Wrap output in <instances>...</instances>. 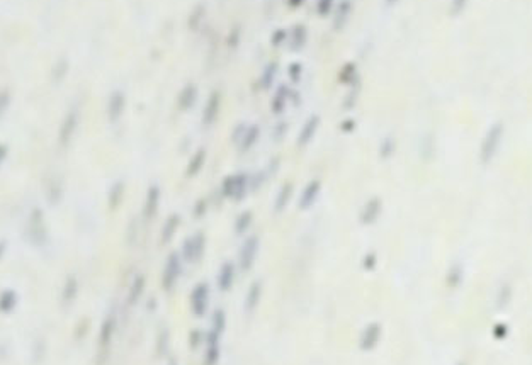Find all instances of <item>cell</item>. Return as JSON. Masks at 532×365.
Here are the masks:
<instances>
[{
	"label": "cell",
	"instance_id": "cell-6",
	"mask_svg": "<svg viewBox=\"0 0 532 365\" xmlns=\"http://www.w3.org/2000/svg\"><path fill=\"white\" fill-rule=\"evenodd\" d=\"M184 258H182L180 251H172L165 260L164 265V272H162V287L165 291H172L179 280L182 278V273H184Z\"/></svg>",
	"mask_w": 532,
	"mask_h": 365
},
{
	"label": "cell",
	"instance_id": "cell-34",
	"mask_svg": "<svg viewBox=\"0 0 532 365\" xmlns=\"http://www.w3.org/2000/svg\"><path fill=\"white\" fill-rule=\"evenodd\" d=\"M206 212H207V202L204 199H197L194 204V209H192V216H194L196 219H201V217H204Z\"/></svg>",
	"mask_w": 532,
	"mask_h": 365
},
{
	"label": "cell",
	"instance_id": "cell-30",
	"mask_svg": "<svg viewBox=\"0 0 532 365\" xmlns=\"http://www.w3.org/2000/svg\"><path fill=\"white\" fill-rule=\"evenodd\" d=\"M335 0H318L316 2V14L320 17H328L335 11Z\"/></svg>",
	"mask_w": 532,
	"mask_h": 365
},
{
	"label": "cell",
	"instance_id": "cell-33",
	"mask_svg": "<svg viewBox=\"0 0 532 365\" xmlns=\"http://www.w3.org/2000/svg\"><path fill=\"white\" fill-rule=\"evenodd\" d=\"M204 338H206V333H202L201 329H192L189 333V347L192 350H196L199 345L204 343Z\"/></svg>",
	"mask_w": 532,
	"mask_h": 365
},
{
	"label": "cell",
	"instance_id": "cell-13",
	"mask_svg": "<svg viewBox=\"0 0 532 365\" xmlns=\"http://www.w3.org/2000/svg\"><path fill=\"white\" fill-rule=\"evenodd\" d=\"M262 296H263V282L260 278H255L253 282H250L248 286L245 297H243V309H245L247 314H253L257 311V307L260 306L262 302Z\"/></svg>",
	"mask_w": 532,
	"mask_h": 365
},
{
	"label": "cell",
	"instance_id": "cell-14",
	"mask_svg": "<svg viewBox=\"0 0 532 365\" xmlns=\"http://www.w3.org/2000/svg\"><path fill=\"white\" fill-rule=\"evenodd\" d=\"M379 338H381V324L379 323H369L362 328L361 336H359V348L362 352H373L378 347Z\"/></svg>",
	"mask_w": 532,
	"mask_h": 365
},
{
	"label": "cell",
	"instance_id": "cell-26",
	"mask_svg": "<svg viewBox=\"0 0 532 365\" xmlns=\"http://www.w3.org/2000/svg\"><path fill=\"white\" fill-rule=\"evenodd\" d=\"M337 78H338V82L343 83V85H352L354 82H356V78H357L356 63H352V62L343 63L340 67V70H338Z\"/></svg>",
	"mask_w": 532,
	"mask_h": 365
},
{
	"label": "cell",
	"instance_id": "cell-38",
	"mask_svg": "<svg viewBox=\"0 0 532 365\" xmlns=\"http://www.w3.org/2000/svg\"><path fill=\"white\" fill-rule=\"evenodd\" d=\"M374 263H376V255H374V253H366L362 258V267L366 268V270H371Z\"/></svg>",
	"mask_w": 532,
	"mask_h": 365
},
{
	"label": "cell",
	"instance_id": "cell-31",
	"mask_svg": "<svg viewBox=\"0 0 532 365\" xmlns=\"http://www.w3.org/2000/svg\"><path fill=\"white\" fill-rule=\"evenodd\" d=\"M204 16H206L204 6H196L194 9H192V12L189 16V21H187V24H189V29H196L197 26H199V22L204 19Z\"/></svg>",
	"mask_w": 532,
	"mask_h": 365
},
{
	"label": "cell",
	"instance_id": "cell-37",
	"mask_svg": "<svg viewBox=\"0 0 532 365\" xmlns=\"http://www.w3.org/2000/svg\"><path fill=\"white\" fill-rule=\"evenodd\" d=\"M113 199H111V204H113V207L119 206L121 202V197H123V184H116L114 189H113Z\"/></svg>",
	"mask_w": 532,
	"mask_h": 365
},
{
	"label": "cell",
	"instance_id": "cell-23",
	"mask_svg": "<svg viewBox=\"0 0 532 365\" xmlns=\"http://www.w3.org/2000/svg\"><path fill=\"white\" fill-rule=\"evenodd\" d=\"M180 222H182V217H180V214H177V212H174V214H170L169 217H167L164 226H162V231H160L162 245H169V243L174 240L175 233L179 231V228H180Z\"/></svg>",
	"mask_w": 532,
	"mask_h": 365
},
{
	"label": "cell",
	"instance_id": "cell-7",
	"mask_svg": "<svg viewBox=\"0 0 532 365\" xmlns=\"http://www.w3.org/2000/svg\"><path fill=\"white\" fill-rule=\"evenodd\" d=\"M225 331H220L216 328H211L206 331L204 338V357H202V365H218L221 358V340Z\"/></svg>",
	"mask_w": 532,
	"mask_h": 365
},
{
	"label": "cell",
	"instance_id": "cell-22",
	"mask_svg": "<svg viewBox=\"0 0 532 365\" xmlns=\"http://www.w3.org/2000/svg\"><path fill=\"white\" fill-rule=\"evenodd\" d=\"M277 73H279V67H277V63L276 62L267 63L265 67L262 68V72L257 78L258 90H262V92L271 90L272 85H274V82H276V78H277Z\"/></svg>",
	"mask_w": 532,
	"mask_h": 365
},
{
	"label": "cell",
	"instance_id": "cell-32",
	"mask_svg": "<svg viewBox=\"0 0 532 365\" xmlns=\"http://www.w3.org/2000/svg\"><path fill=\"white\" fill-rule=\"evenodd\" d=\"M240 36H242V34H240V29H238V27L231 29L230 34H228V38H226V46H228V49H230L231 53H235L236 48L240 46Z\"/></svg>",
	"mask_w": 532,
	"mask_h": 365
},
{
	"label": "cell",
	"instance_id": "cell-29",
	"mask_svg": "<svg viewBox=\"0 0 532 365\" xmlns=\"http://www.w3.org/2000/svg\"><path fill=\"white\" fill-rule=\"evenodd\" d=\"M287 39H289V31L284 27H277L272 31L269 43H271L272 48H281V46H284V44H287Z\"/></svg>",
	"mask_w": 532,
	"mask_h": 365
},
{
	"label": "cell",
	"instance_id": "cell-10",
	"mask_svg": "<svg viewBox=\"0 0 532 365\" xmlns=\"http://www.w3.org/2000/svg\"><path fill=\"white\" fill-rule=\"evenodd\" d=\"M295 95H296V90L292 89L291 85H286V83L277 85L274 94H272V97H271V102H269L271 113L274 116L284 114L286 109L295 102Z\"/></svg>",
	"mask_w": 532,
	"mask_h": 365
},
{
	"label": "cell",
	"instance_id": "cell-11",
	"mask_svg": "<svg viewBox=\"0 0 532 365\" xmlns=\"http://www.w3.org/2000/svg\"><path fill=\"white\" fill-rule=\"evenodd\" d=\"M320 126H322V118H320V116H318V114L308 116V118L305 119V123L301 124L300 131H298V136H296L298 148H306V146L316 138L318 131H320Z\"/></svg>",
	"mask_w": 532,
	"mask_h": 365
},
{
	"label": "cell",
	"instance_id": "cell-39",
	"mask_svg": "<svg viewBox=\"0 0 532 365\" xmlns=\"http://www.w3.org/2000/svg\"><path fill=\"white\" fill-rule=\"evenodd\" d=\"M287 129H289V126H287V123H279L277 124V128L274 129V136L277 139L284 138V136L287 134Z\"/></svg>",
	"mask_w": 532,
	"mask_h": 365
},
{
	"label": "cell",
	"instance_id": "cell-16",
	"mask_svg": "<svg viewBox=\"0 0 532 365\" xmlns=\"http://www.w3.org/2000/svg\"><path fill=\"white\" fill-rule=\"evenodd\" d=\"M206 161H207V150L201 146V148H197L194 153L189 156V160H187L185 169H184L185 179H189V180L196 179V177L204 170Z\"/></svg>",
	"mask_w": 532,
	"mask_h": 365
},
{
	"label": "cell",
	"instance_id": "cell-1",
	"mask_svg": "<svg viewBox=\"0 0 532 365\" xmlns=\"http://www.w3.org/2000/svg\"><path fill=\"white\" fill-rule=\"evenodd\" d=\"M253 190L252 175L247 172H233V174L223 177L220 184L221 197L231 202H240Z\"/></svg>",
	"mask_w": 532,
	"mask_h": 365
},
{
	"label": "cell",
	"instance_id": "cell-28",
	"mask_svg": "<svg viewBox=\"0 0 532 365\" xmlns=\"http://www.w3.org/2000/svg\"><path fill=\"white\" fill-rule=\"evenodd\" d=\"M286 75H287L289 83H292V85L300 83L301 78H303V75H305V67H303L301 62H291L289 65H287Z\"/></svg>",
	"mask_w": 532,
	"mask_h": 365
},
{
	"label": "cell",
	"instance_id": "cell-36",
	"mask_svg": "<svg viewBox=\"0 0 532 365\" xmlns=\"http://www.w3.org/2000/svg\"><path fill=\"white\" fill-rule=\"evenodd\" d=\"M9 104H11V94H9V90H0V116L6 113Z\"/></svg>",
	"mask_w": 532,
	"mask_h": 365
},
{
	"label": "cell",
	"instance_id": "cell-35",
	"mask_svg": "<svg viewBox=\"0 0 532 365\" xmlns=\"http://www.w3.org/2000/svg\"><path fill=\"white\" fill-rule=\"evenodd\" d=\"M67 70H68L67 60H60V63H58L57 67H55V70H53V77H55V80H62V78L65 77V73H67Z\"/></svg>",
	"mask_w": 532,
	"mask_h": 365
},
{
	"label": "cell",
	"instance_id": "cell-9",
	"mask_svg": "<svg viewBox=\"0 0 532 365\" xmlns=\"http://www.w3.org/2000/svg\"><path fill=\"white\" fill-rule=\"evenodd\" d=\"M323 192V182L320 179H311L308 180L298 195V209L300 211H310L311 207L316 206L318 199H320Z\"/></svg>",
	"mask_w": 532,
	"mask_h": 365
},
{
	"label": "cell",
	"instance_id": "cell-3",
	"mask_svg": "<svg viewBox=\"0 0 532 365\" xmlns=\"http://www.w3.org/2000/svg\"><path fill=\"white\" fill-rule=\"evenodd\" d=\"M258 251H260V238L257 235L243 236L242 245L236 253V265L242 273H248L257 262Z\"/></svg>",
	"mask_w": 532,
	"mask_h": 365
},
{
	"label": "cell",
	"instance_id": "cell-20",
	"mask_svg": "<svg viewBox=\"0 0 532 365\" xmlns=\"http://www.w3.org/2000/svg\"><path fill=\"white\" fill-rule=\"evenodd\" d=\"M308 43V29L303 24H296L289 31V39H287V48L291 53H300L305 49Z\"/></svg>",
	"mask_w": 532,
	"mask_h": 365
},
{
	"label": "cell",
	"instance_id": "cell-18",
	"mask_svg": "<svg viewBox=\"0 0 532 365\" xmlns=\"http://www.w3.org/2000/svg\"><path fill=\"white\" fill-rule=\"evenodd\" d=\"M381 209H383L381 199H379V197H371V199L362 206L361 212H359V222L364 226H371L373 222L378 221L379 214H381Z\"/></svg>",
	"mask_w": 532,
	"mask_h": 365
},
{
	"label": "cell",
	"instance_id": "cell-42",
	"mask_svg": "<svg viewBox=\"0 0 532 365\" xmlns=\"http://www.w3.org/2000/svg\"><path fill=\"white\" fill-rule=\"evenodd\" d=\"M464 2H466V0H453V11H454V12H459L461 9H463Z\"/></svg>",
	"mask_w": 532,
	"mask_h": 365
},
{
	"label": "cell",
	"instance_id": "cell-4",
	"mask_svg": "<svg viewBox=\"0 0 532 365\" xmlns=\"http://www.w3.org/2000/svg\"><path fill=\"white\" fill-rule=\"evenodd\" d=\"M207 246V238L202 231H196L192 235L185 236V240L182 241L180 246V255L184 258L185 265H194V263L201 262V258L204 257Z\"/></svg>",
	"mask_w": 532,
	"mask_h": 365
},
{
	"label": "cell",
	"instance_id": "cell-43",
	"mask_svg": "<svg viewBox=\"0 0 532 365\" xmlns=\"http://www.w3.org/2000/svg\"><path fill=\"white\" fill-rule=\"evenodd\" d=\"M169 365H177V363H175V362H170Z\"/></svg>",
	"mask_w": 532,
	"mask_h": 365
},
{
	"label": "cell",
	"instance_id": "cell-8",
	"mask_svg": "<svg viewBox=\"0 0 532 365\" xmlns=\"http://www.w3.org/2000/svg\"><path fill=\"white\" fill-rule=\"evenodd\" d=\"M221 107H223V94L221 90H211L209 95H207L204 107H202V114H201V124L202 128H212L216 124L218 118L221 114Z\"/></svg>",
	"mask_w": 532,
	"mask_h": 365
},
{
	"label": "cell",
	"instance_id": "cell-17",
	"mask_svg": "<svg viewBox=\"0 0 532 365\" xmlns=\"http://www.w3.org/2000/svg\"><path fill=\"white\" fill-rule=\"evenodd\" d=\"M199 97V89L196 83L187 82L184 87L180 89L179 95H177V109L182 113H189L191 109H194V105Z\"/></svg>",
	"mask_w": 532,
	"mask_h": 365
},
{
	"label": "cell",
	"instance_id": "cell-24",
	"mask_svg": "<svg viewBox=\"0 0 532 365\" xmlns=\"http://www.w3.org/2000/svg\"><path fill=\"white\" fill-rule=\"evenodd\" d=\"M351 12H352L351 0H342L338 6H335V11H333V29L340 31V29L345 27V24L349 22V17H351Z\"/></svg>",
	"mask_w": 532,
	"mask_h": 365
},
{
	"label": "cell",
	"instance_id": "cell-25",
	"mask_svg": "<svg viewBox=\"0 0 532 365\" xmlns=\"http://www.w3.org/2000/svg\"><path fill=\"white\" fill-rule=\"evenodd\" d=\"M253 212L250 209H245L242 211L240 214H238L235 217V221H233V233H235L236 236H247V233L250 231V228L253 224Z\"/></svg>",
	"mask_w": 532,
	"mask_h": 365
},
{
	"label": "cell",
	"instance_id": "cell-40",
	"mask_svg": "<svg viewBox=\"0 0 532 365\" xmlns=\"http://www.w3.org/2000/svg\"><path fill=\"white\" fill-rule=\"evenodd\" d=\"M354 128H356V123H354V121L352 119H343L342 121V123H340V129H342V133H351V131H354Z\"/></svg>",
	"mask_w": 532,
	"mask_h": 365
},
{
	"label": "cell",
	"instance_id": "cell-27",
	"mask_svg": "<svg viewBox=\"0 0 532 365\" xmlns=\"http://www.w3.org/2000/svg\"><path fill=\"white\" fill-rule=\"evenodd\" d=\"M77 124H78V113L77 110H70V113L67 114V118H65V121H63V126H62V141L68 143L75 128H77Z\"/></svg>",
	"mask_w": 532,
	"mask_h": 365
},
{
	"label": "cell",
	"instance_id": "cell-41",
	"mask_svg": "<svg viewBox=\"0 0 532 365\" xmlns=\"http://www.w3.org/2000/svg\"><path fill=\"white\" fill-rule=\"evenodd\" d=\"M303 4H305V0H287V7L289 9H300Z\"/></svg>",
	"mask_w": 532,
	"mask_h": 365
},
{
	"label": "cell",
	"instance_id": "cell-2",
	"mask_svg": "<svg viewBox=\"0 0 532 365\" xmlns=\"http://www.w3.org/2000/svg\"><path fill=\"white\" fill-rule=\"evenodd\" d=\"M260 136H262V129L258 124L242 123V124H236L235 129H233L231 143L236 146V150L240 151V153H248V151H252L253 146L258 143Z\"/></svg>",
	"mask_w": 532,
	"mask_h": 365
},
{
	"label": "cell",
	"instance_id": "cell-19",
	"mask_svg": "<svg viewBox=\"0 0 532 365\" xmlns=\"http://www.w3.org/2000/svg\"><path fill=\"white\" fill-rule=\"evenodd\" d=\"M126 109V94L123 90H113L108 99V118L111 123H116Z\"/></svg>",
	"mask_w": 532,
	"mask_h": 365
},
{
	"label": "cell",
	"instance_id": "cell-15",
	"mask_svg": "<svg viewBox=\"0 0 532 365\" xmlns=\"http://www.w3.org/2000/svg\"><path fill=\"white\" fill-rule=\"evenodd\" d=\"M160 199H162V190L160 187L153 184L148 187L145 195V202H143V217L146 221H153L156 212L160 209Z\"/></svg>",
	"mask_w": 532,
	"mask_h": 365
},
{
	"label": "cell",
	"instance_id": "cell-5",
	"mask_svg": "<svg viewBox=\"0 0 532 365\" xmlns=\"http://www.w3.org/2000/svg\"><path fill=\"white\" fill-rule=\"evenodd\" d=\"M211 306V286L207 282H197L189 292V309L194 318L206 316Z\"/></svg>",
	"mask_w": 532,
	"mask_h": 365
},
{
	"label": "cell",
	"instance_id": "cell-21",
	"mask_svg": "<svg viewBox=\"0 0 532 365\" xmlns=\"http://www.w3.org/2000/svg\"><path fill=\"white\" fill-rule=\"evenodd\" d=\"M292 195H295V185H292L291 182H284L274 197V212H277V214L284 212L287 209V206L291 204Z\"/></svg>",
	"mask_w": 532,
	"mask_h": 365
},
{
	"label": "cell",
	"instance_id": "cell-12",
	"mask_svg": "<svg viewBox=\"0 0 532 365\" xmlns=\"http://www.w3.org/2000/svg\"><path fill=\"white\" fill-rule=\"evenodd\" d=\"M238 265L236 262L233 260H225L218 268V275H216V286L221 292H230L233 286L236 282V275H238Z\"/></svg>",
	"mask_w": 532,
	"mask_h": 365
}]
</instances>
